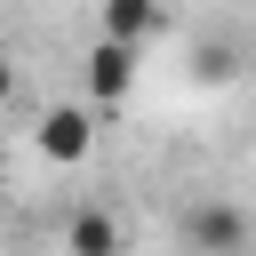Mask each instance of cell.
<instances>
[{
	"label": "cell",
	"instance_id": "obj_1",
	"mask_svg": "<svg viewBox=\"0 0 256 256\" xmlns=\"http://www.w3.org/2000/svg\"><path fill=\"white\" fill-rule=\"evenodd\" d=\"M136 64H144V48H136V40H112V32H96V48L80 56V80H88V96H96V104H128V88H136Z\"/></svg>",
	"mask_w": 256,
	"mask_h": 256
},
{
	"label": "cell",
	"instance_id": "obj_2",
	"mask_svg": "<svg viewBox=\"0 0 256 256\" xmlns=\"http://www.w3.org/2000/svg\"><path fill=\"white\" fill-rule=\"evenodd\" d=\"M184 248L192 256H248V216L232 200H192L184 208Z\"/></svg>",
	"mask_w": 256,
	"mask_h": 256
},
{
	"label": "cell",
	"instance_id": "obj_3",
	"mask_svg": "<svg viewBox=\"0 0 256 256\" xmlns=\"http://www.w3.org/2000/svg\"><path fill=\"white\" fill-rule=\"evenodd\" d=\"M32 144H40V160H56V168H80V160L96 152V120H88L80 104H48V112L32 120Z\"/></svg>",
	"mask_w": 256,
	"mask_h": 256
},
{
	"label": "cell",
	"instance_id": "obj_4",
	"mask_svg": "<svg viewBox=\"0 0 256 256\" xmlns=\"http://www.w3.org/2000/svg\"><path fill=\"white\" fill-rule=\"evenodd\" d=\"M56 240H64V256H128V224H120L112 208H96V200L72 208Z\"/></svg>",
	"mask_w": 256,
	"mask_h": 256
},
{
	"label": "cell",
	"instance_id": "obj_5",
	"mask_svg": "<svg viewBox=\"0 0 256 256\" xmlns=\"http://www.w3.org/2000/svg\"><path fill=\"white\" fill-rule=\"evenodd\" d=\"M160 24H168V8H160V0H104V8H96V32H112V40H136V48H144Z\"/></svg>",
	"mask_w": 256,
	"mask_h": 256
},
{
	"label": "cell",
	"instance_id": "obj_6",
	"mask_svg": "<svg viewBox=\"0 0 256 256\" xmlns=\"http://www.w3.org/2000/svg\"><path fill=\"white\" fill-rule=\"evenodd\" d=\"M192 64H200V80H208V88H224V80H232V40H200V48H192Z\"/></svg>",
	"mask_w": 256,
	"mask_h": 256
}]
</instances>
